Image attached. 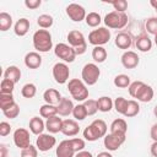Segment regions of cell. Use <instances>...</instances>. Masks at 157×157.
Here are the masks:
<instances>
[{
    "label": "cell",
    "mask_w": 157,
    "mask_h": 157,
    "mask_svg": "<svg viewBox=\"0 0 157 157\" xmlns=\"http://www.w3.org/2000/svg\"><path fill=\"white\" fill-rule=\"evenodd\" d=\"M107 130H108V126L105 121L102 119H96L87 128H85L83 137L87 141H96L101 137H104L107 135Z\"/></svg>",
    "instance_id": "1"
},
{
    "label": "cell",
    "mask_w": 157,
    "mask_h": 157,
    "mask_svg": "<svg viewBox=\"0 0 157 157\" xmlns=\"http://www.w3.org/2000/svg\"><path fill=\"white\" fill-rule=\"evenodd\" d=\"M33 47L39 53H47L53 48L52 34L47 29H38L33 34Z\"/></svg>",
    "instance_id": "2"
},
{
    "label": "cell",
    "mask_w": 157,
    "mask_h": 157,
    "mask_svg": "<svg viewBox=\"0 0 157 157\" xmlns=\"http://www.w3.org/2000/svg\"><path fill=\"white\" fill-rule=\"evenodd\" d=\"M67 90L74 99L77 102H85L88 98V88L86 87V83L82 80L72 78L67 83Z\"/></svg>",
    "instance_id": "3"
},
{
    "label": "cell",
    "mask_w": 157,
    "mask_h": 157,
    "mask_svg": "<svg viewBox=\"0 0 157 157\" xmlns=\"http://www.w3.org/2000/svg\"><path fill=\"white\" fill-rule=\"evenodd\" d=\"M104 23L108 28L121 29L128 23V15L125 12L112 11V12H109L104 16Z\"/></svg>",
    "instance_id": "4"
},
{
    "label": "cell",
    "mask_w": 157,
    "mask_h": 157,
    "mask_svg": "<svg viewBox=\"0 0 157 157\" xmlns=\"http://www.w3.org/2000/svg\"><path fill=\"white\" fill-rule=\"evenodd\" d=\"M110 39V32L107 27H98L93 29L88 34V43L94 47H102L107 44Z\"/></svg>",
    "instance_id": "5"
},
{
    "label": "cell",
    "mask_w": 157,
    "mask_h": 157,
    "mask_svg": "<svg viewBox=\"0 0 157 157\" xmlns=\"http://www.w3.org/2000/svg\"><path fill=\"white\" fill-rule=\"evenodd\" d=\"M99 76H101V70H99V67H98L96 64L88 63V64H86V65L82 67L81 77H82V81H83L86 85L92 86V85L97 83Z\"/></svg>",
    "instance_id": "6"
},
{
    "label": "cell",
    "mask_w": 157,
    "mask_h": 157,
    "mask_svg": "<svg viewBox=\"0 0 157 157\" xmlns=\"http://www.w3.org/2000/svg\"><path fill=\"white\" fill-rule=\"evenodd\" d=\"M54 54L64 60L65 63H72L76 58V53H75V49L69 45V44H65V43H58L55 47H54Z\"/></svg>",
    "instance_id": "7"
},
{
    "label": "cell",
    "mask_w": 157,
    "mask_h": 157,
    "mask_svg": "<svg viewBox=\"0 0 157 157\" xmlns=\"http://www.w3.org/2000/svg\"><path fill=\"white\" fill-rule=\"evenodd\" d=\"M69 76H70V70L65 63H56L53 66V77L58 83L60 85L66 83Z\"/></svg>",
    "instance_id": "8"
},
{
    "label": "cell",
    "mask_w": 157,
    "mask_h": 157,
    "mask_svg": "<svg viewBox=\"0 0 157 157\" xmlns=\"http://www.w3.org/2000/svg\"><path fill=\"white\" fill-rule=\"evenodd\" d=\"M125 135H120V134H108L104 136L103 144L104 147L108 151H117L124 142H125Z\"/></svg>",
    "instance_id": "9"
},
{
    "label": "cell",
    "mask_w": 157,
    "mask_h": 157,
    "mask_svg": "<svg viewBox=\"0 0 157 157\" xmlns=\"http://www.w3.org/2000/svg\"><path fill=\"white\" fill-rule=\"evenodd\" d=\"M29 140H31V137H29L28 130H26L23 128H18V129L15 130V132H13V142L18 148L23 150V148L28 147L31 145Z\"/></svg>",
    "instance_id": "10"
},
{
    "label": "cell",
    "mask_w": 157,
    "mask_h": 157,
    "mask_svg": "<svg viewBox=\"0 0 157 157\" xmlns=\"http://www.w3.org/2000/svg\"><path fill=\"white\" fill-rule=\"evenodd\" d=\"M37 148L42 152H47L50 148H53L56 144V139L52 134H40L37 137Z\"/></svg>",
    "instance_id": "11"
},
{
    "label": "cell",
    "mask_w": 157,
    "mask_h": 157,
    "mask_svg": "<svg viewBox=\"0 0 157 157\" xmlns=\"http://www.w3.org/2000/svg\"><path fill=\"white\" fill-rule=\"evenodd\" d=\"M66 15L72 20L74 22H81L86 18V11L85 9L78 4H70L66 6Z\"/></svg>",
    "instance_id": "12"
},
{
    "label": "cell",
    "mask_w": 157,
    "mask_h": 157,
    "mask_svg": "<svg viewBox=\"0 0 157 157\" xmlns=\"http://www.w3.org/2000/svg\"><path fill=\"white\" fill-rule=\"evenodd\" d=\"M67 42H69V45H71L74 49L83 47V45H87L85 36L82 34V32L76 31V29H72V31H70L67 33Z\"/></svg>",
    "instance_id": "13"
},
{
    "label": "cell",
    "mask_w": 157,
    "mask_h": 157,
    "mask_svg": "<svg viewBox=\"0 0 157 157\" xmlns=\"http://www.w3.org/2000/svg\"><path fill=\"white\" fill-rule=\"evenodd\" d=\"M139 56L135 52L132 50H126L123 55H121V64L125 69H135L139 65Z\"/></svg>",
    "instance_id": "14"
},
{
    "label": "cell",
    "mask_w": 157,
    "mask_h": 157,
    "mask_svg": "<svg viewBox=\"0 0 157 157\" xmlns=\"http://www.w3.org/2000/svg\"><path fill=\"white\" fill-rule=\"evenodd\" d=\"M56 157H75V150L72 148V145L70 140H63L58 147H56Z\"/></svg>",
    "instance_id": "15"
},
{
    "label": "cell",
    "mask_w": 157,
    "mask_h": 157,
    "mask_svg": "<svg viewBox=\"0 0 157 157\" xmlns=\"http://www.w3.org/2000/svg\"><path fill=\"white\" fill-rule=\"evenodd\" d=\"M80 131V126L77 124L76 120L74 119H66L63 121V128H61V132L65 136H75L77 135Z\"/></svg>",
    "instance_id": "16"
},
{
    "label": "cell",
    "mask_w": 157,
    "mask_h": 157,
    "mask_svg": "<svg viewBox=\"0 0 157 157\" xmlns=\"http://www.w3.org/2000/svg\"><path fill=\"white\" fill-rule=\"evenodd\" d=\"M61 94L58 90L55 88H48L44 91L43 93V99L45 101L47 104H52V105H58L59 102L61 101Z\"/></svg>",
    "instance_id": "17"
},
{
    "label": "cell",
    "mask_w": 157,
    "mask_h": 157,
    "mask_svg": "<svg viewBox=\"0 0 157 157\" xmlns=\"http://www.w3.org/2000/svg\"><path fill=\"white\" fill-rule=\"evenodd\" d=\"M74 103L71 99L66 98V97H63L61 101L59 102V104L56 105L58 108V114L61 115V117H67L70 114H72V110H74Z\"/></svg>",
    "instance_id": "18"
},
{
    "label": "cell",
    "mask_w": 157,
    "mask_h": 157,
    "mask_svg": "<svg viewBox=\"0 0 157 157\" xmlns=\"http://www.w3.org/2000/svg\"><path fill=\"white\" fill-rule=\"evenodd\" d=\"M25 65L28 69H38L42 65V56L37 52H29L25 56Z\"/></svg>",
    "instance_id": "19"
},
{
    "label": "cell",
    "mask_w": 157,
    "mask_h": 157,
    "mask_svg": "<svg viewBox=\"0 0 157 157\" xmlns=\"http://www.w3.org/2000/svg\"><path fill=\"white\" fill-rule=\"evenodd\" d=\"M153 94H155L153 88H152L151 86H148V85L144 83V85H142V87L139 90L137 94L135 96V98H137V101H140V102L147 103V102H151V101H152Z\"/></svg>",
    "instance_id": "20"
},
{
    "label": "cell",
    "mask_w": 157,
    "mask_h": 157,
    "mask_svg": "<svg viewBox=\"0 0 157 157\" xmlns=\"http://www.w3.org/2000/svg\"><path fill=\"white\" fill-rule=\"evenodd\" d=\"M63 119L59 118L58 115L55 117H52L49 119H47L45 121V129L50 132V134H56L59 131H61V128H63Z\"/></svg>",
    "instance_id": "21"
},
{
    "label": "cell",
    "mask_w": 157,
    "mask_h": 157,
    "mask_svg": "<svg viewBox=\"0 0 157 157\" xmlns=\"http://www.w3.org/2000/svg\"><path fill=\"white\" fill-rule=\"evenodd\" d=\"M132 44V38L126 32H120L115 37V45L119 49H129Z\"/></svg>",
    "instance_id": "22"
},
{
    "label": "cell",
    "mask_w": 157,
    "mask_h": 157,
    "mask_svg": "<svg viewBox=\"0 0 157 157\" xmlns=\"http://www.w3.org/2000/svg\"><path fill=\"white\" fill-rule=\"evenodd\" d=\"M135 45H136V48H137L140 52L146 53V52H150V50H151V48H152V40L150 39V37H148L147 34L142 33V34H140V36L136 38Z\"/></svg>",
    "instance_id": "23"
},
{
    "label": "cell",
    "mask_w": 157,
    "mask_h": 157,
    "mask_svg": "<svg viewBox=\"0 0 157 157\" xmlns=\"http://www.w3.org/2000/svg\"><path fill=\"white\" fill-rule=\"evenodd\" d=\"M128 131V124L124 119L118 118L112 121L110 124V132L112 134H120V135H126Z\"/></svg>",
    "instance_id": "24"
},
{
    "label": "cell",
    "mask_w": 157,
    "mask_h": 157,
    "mask_svg": "<svg viewBox=\"0 0 157 157\" xmlns=\"http://www.w3.org/2000/svg\"><path fill=\"white\" fill-rule=\"evenodd\" d=\"M45 129V123L39 117H33L29 120V130L34 135H40L43 134V130Z\"/></svg>",
    "instance_id": "25"
},
{
    "label": "cell",
    "mask_w": 157,
    "mask_h": 157,
    "mask_svg": "<svg viewBox=\"0 0 157 157\" xmlns=\"http://www.w3.org/2000/svg\"><path fill=\"white\" fill-rule=\"evenodd\" d=\"M28 29H29V21L27 18H20L15 23V26H13V32L18 37L26 36L27 32H28Z\"/></svg>",
    "instance_id": "26"
},
{
    "label": "cell",
    "mask_w": 157,
    "mask_h": 157,
    "mask_svg": "<svg viewBox=\"0 0 157 157\" xmlns=\"http://www.w3.org/2000/svg\"><path fill=\"white\" fill-rule=\"evenodd\" d=\"M4 78H7V80H10V81L17 83V82L20 81V78H21V70H20L17 66L11 65V66H9V67L5 70V72H4Z\"/></svg>",
    "instance_id": "27"
},
{
    "label": "cell",
    "mask_w": 157,
    "mask_h": 157,
    "mask_svg": "<svg viewBox=\"0 0 157 157\" xmlns=\"http://www.w3.org/2000/svg\"><path fill=\"white\" fill-rule=\"evenodd\" d=\"M97 104H98V110H101L103 113L110 112V109L114 107V102L112 101L110 97H107V96H103V97L98 98Z\"/></svg>",
    "instance_id": "28"
},
{
    "label": "cell",
    "mask_w": 157,
    "mask_h": 157,
    "mask_svg": "<svg viewBox=\"0 0 157 157\" xmlns=\"http://www.w3.org/2000/svg\"><path fill=\"white\" fill-rule=\"evenodd\" d=\"M39 114H40V117L49 119V118L55 117L58 114V108H56V105H52V104L45 103L39 108Z\"/></svg>",
    "instance_id": "29"
},
{
    "label": "cell",
    "mask_w": 157,
    "mask_h": 157,
    "mask_svg": "<svg viewBox=\"0 0 157 157\" xmlns=\"http://www.w3.org/2000/svg\"><path fill=\"white\" fill-rule=\"evenodd\" d=\"M107 50L103 47H94L92 49V59L96 63H103L107 59Z\"/></svg>",
    "instance_id": "30"
},
{
    "label": "cell",
    "mask_w": 157,
    "mask_h": 157,
    "mask_svg": "<svg viewBox=\"0 0 157 157\" xmlns=\"http://www.w3.org/2000/svg\"><path fill=\"white\" fill-rule=\"evenodd\" d=\"M12 26V17L7 12H0V31L5 32Z\"/></svg>",
    "instance_id": "31"
},
{
    "label": "cell",
    "mask_w": 157,
    "mask_h": 157,
    "mask_svg": "<svg viewBox=\"0 0 157 157\" xmlns=\"http://www.w3.org/2000/svg\"><path fill=\"white\" fill-rule=\"evenodd\" d=\"M139 113H140V105H139V103L136 101H134V99L129 101L128 102V108H126L124 115L126 118H132V117L137 115Z\"/></svg>",
    "instance_id": "32"
},
{
    "label": "cell",
    "mask_w": 157,
    "mask_h": 157,
    "mask_svg": "<svg viewBox=\"0 0 157 157\" xmlns=\"http://www.w3.org/2000/svg\"><path fill=\"white\" fill-rule=\"evenodd\" d=\"M13 103H16V102H15V99H13L12 93H11V94L0 93V108H1L2 112L6 110L7 108H10Z\"/></svg>",
    "instance_id": "33"
},
{
    "label": "cell",
    "mask_w": 157,
    "mask_h": 157,
    "mask_svg": "<svg viewBox=\"0 0 157 157\" xmlns=\"http://www.w3.org/2000/svg\"><path fill=\"white\" fill-rule=\"evenodd\" d=\"M53 22H54L53 17L50 15H47V13H43V15H40L37 18V23H38V26L42 29H47V28L52 27L53 26Z\"/></svg>",
    "instance_id": "34"
},
{
    "label": "cell",
    "mask_w": 157,
    "mask_h": 157,
    "mask_svg": "<svg viewBox=\"0 0 157 157\" xmlns=\"http://www.w3.org/2000/svg\"><path fill=\"white\" fill-rule=\"evenodd\" d=\"M85 20H86L87 26H90V27H98L101 21H102V17L97 12H90V13H87Z\"/></svg>",
    "instance_id": "35"
},
{
    "label": "cell",
    "mask_w": 157,
    "mask_h": 157,
    "mask_svg": "<svg viewBox=\"0 0 157 157\" xmlns=\"http://www.w3.org/2000/svg\"><path fill=\"white\" fill-rule=\"evenodd\" d=\"M128 99L126 98H124V97H118V98H115V101H114V109L117 110V113H119V114H125V110H126V108H128Z\"/></svg>",
    "instance_id": "36"
},
{
    "label": "cell",
    "mask_w": 157,
    "mask_h": 157,
    "mask_svg": "<svg viewBox=\"0 0 157 157\" xmlns=\"http://www.w3.org/2000/svg\"><path fill=\"white\" fill-rule=\"evenodd\" d=\"M130 77L128 75H124V74H120V75H117L114 77V85L119 88H125V87H129L130 86Z\"/></svg>",
    "instance_id": "37"
},
{
    "label": "cell",
    "mask_w": 157,
    "mask_h": 157,
    "mask_svg": "<svg viewBox=\"0 0 157 157\" xmlns=\"http://www.w3.org/2000/svg\"><path fill=\"white\" fill-rule=\"evenodd\" d=\"M36 93H37V87L34 83H26L21 90V94L25 98H33Z\"/></svg>",
    "instance_id": "38"
},
{
    "label": "cell",
    "mask_w": 157,
    "mask_h": 157,
    "mask_svg": "<svg viewBox=\"0 0 157 157\" xmlns=\"http://www.w3.org/2000/svg\"><path fill=\"white\" fill-rule=\"evenodd\" d=\"M72 115H74V118L76 120H83L88 115L85 104H77V105H75L74 107V110H72Z\"/></svg>",
    "instance_id": "39"
},
{
    "label": "cell",
    "mask_w": 157,
    "mask_h": 157,
    "mask_svg": "<svg viewBox=\"0 0 157 157\" xmlns=\"http://www.w3.org/2000/svg\"><path fill=\"white\" fill-rule=\"evenodd\" d=\"M13 88H15V82H12L7 78H4L0 83V93L11 94L13 92Z\"/></svg>",
    "instance_id": "40"
},
{
    "label": "cell",
    "mask_w": 157,
    "mask_h": 157,
    "mask_svg": "<svg viewBox=\"0 0 157 157\" xmlns=\"http://www.w3.org/2000/svg\"><path fill=\"white\" fill-rule=\"evenodd\" d=\"M145 28L150 34H157V17H150L145 22Z\"/></svg>",
    "instance_id": "41"
},
{
    "label": "cell",
    "mask_w": 157,
    "mask_h": 157,
    "mask_svg": "<svg viewBox=\"0 0 157 157\" xmlns=\"http://www.w3.org/2000/svg\"><path fill=\"white\" fill-rule=\"evenodd\" d=\"M83 104H85V107H86V110H87V114H88V115H94V114L98 112L97 101H94V99H86Z\"/></svg>",
    "instance_id": "42"
},
{
    "label": "cell",
    "mask_w": 157,
    "mask_h": 157,
    "mask_svg": "<svg viewBox=\"0 0 157 157\" xmlns=\"http://www.w3.org/2000/svg\"><path fill=\"white\" fill-rule=\"evenodd\" d=\"M2 113H4V115H5L6 118L15 119V118H17V115L20 114V107H18L17 103H13L10 108H7L6 110H4Z\"/></svg>",
    "instance_id": "43"
},
{
    "label": "cell",
    "mask_w": 157,
    "mask_h": 157,
    "mask_svg": "<svg viewBox=\"0 0 157 157\" xmlns=\"http://www.w3.org/2000/svg\"><path fill=\"white\" fill-rule=\"evenodd\" d=\"M38 156V148L33 145H29L28 147L21 150V157H37Z\"/></svg>",
    "instance_id": "44"
},
{
    "label": "cell",
    "mask_w": 157,
    "mask_h": 157,
    "mask_svg": "<svg viewBox=\"0 0 157 157\" xmlns=\"http://www.w3.org/2000/svg\"><path fill=\"white\" fill-rule=\"evenodd\" d=\"M110 4L113 5L114 11H118V12H125V10L128 9L126 0H114V1H110Z\"/></svg>",
    "instance_id": "45"
},
{
    "label": "cell",
    "mask_w": 157,
    "mask_h": 157,
    "mask_svg": "<svg viewBox=\"0 0 157 157\" xmlns=\"http://www.w3.org/2000/svg\"><path fill=\"white\" fill-rule=\"evenodd\" d=\"M70 142L72 145V148L75 150V152H81L85 148V140L80 139V137H75V139H70Z\"/></svg>",
    "instance_id": "46"
},
{
    "label": "cell",
    "mask_w": 157,
    "mask_h": 157,
    "mask_svg": "<svg viewBox=\"0 0 157 157\" xmlns=\"http://www.w3.org/2000/svg\"><path fill=\"white\" fill-rule=\"evenodd\" d=\"M142 85H144L142 81H134V82H131L130 86L128 87V90H129V94H130L131 97L135 98V96L137 94V92H139V90L142 87Z\"/></svg>",
    "instance_id": "47"
},
{
    "label": "cell",
    "mask_w": 157,
    "mask_h": 157,
    "mask_svg": "<svg viewBox=\"0 0 157 157\" xmlns=\"http://www.w3.org/2000/svg\"><path fill=\"white\" fill-rule=\"evenodd\" d=\"M10 131H11L10 124L6 123V121H1V123H0V135H1V136H6V135L10 134Z\"/></svg>",
    "instance_id": "48"
},
{
    "label": "cell",
    "mask_w": 157,
    "mask_h": 157,
    "mask_svg": "<svg viewBox=\"0 0 157 157\" xmlns=\"http://www.w3.org/2000/svg\"><path fill=\"white\" fill-rule=\"evenodd\" d=\"M40 4H42L40 0H26V1H25L26 7H28V9H31V10H34V9L39 7Z\"/></svg>",
    "instance_id": "49"
},
{
    "label": "cell",
    "mask_w": 157,
    "mask_h": 157,
    "mask_svg": "<svg viewBox=\"0 0 157 157\" xmlns=\"http://www.w3.org/2000/svg\"><path fill=\"white\" fill-rule=\"evenodd\" d=\"M150 135H151V139L153 141H157V124H153L152 125L151 131H150Z\"/></svg>",
    "instance_id": "50"
},
{
    "label": "cell",
    "mask_w": 157,
    "mask_h": 157,
    "mask_svg": "<svg viewBox=\"0 0 157 157\" xmlns=\"http://www.w3.org/2000/svg\"><path fill=\"white\" fill-rule=\"evenodd\" d=\"M75 157H93V156H92L91 152L83 150V151H81V152H77V153L75 155Z\"/></svg>",
    "instance_id": "51"
},
{
    "label": "cell",
    "mask_w": 157,
    "mask_h": 157,
    "mask_svg": "<svg viewBox=\"0 0 157 157\" xmlns=\"http://www.w3.org/2000/svg\"><path fill=\"white\" fill-rule=\"evenodd\" d=\"M151 155L153 157H157V141H153V144L151 145Z\"/></svg>",
    "instance_id": "52"
},
{
    "label": "cell",
    "mask_w": 157,
    "mask_h": 157,
    "mask_svg": "<svg viewBox=\"0 0 157 157\" xmlns=\"http://www.w3.org/2000/svg\"><path fill=\"white\" fill-rule=\"evenodd\" d=\"M97 157H113V156H112V153L109 151H103V152H99L97 155Z\"/></svg>",
    "instance_id": "53"
},
{
    "label": "cell",
    "mask_w": 157,
    "mask_h": 157,
    "mask_svg": "<svg viewBox=\"0 0 157 157\" xmlns=\"http://www.w3.org/2000/svg\"><path fill=\"white\" fill-rule=\"evenodd\" d=\"M0 150H1V155H0V157H6V153H7V148H6V146H5V145H1V146H0Z\"/></svg>",
    "instance_id": "54"
},
{
    "label": "cell",
    "mask_w": 157,
    "mask_h": 157,
    "mask_svg": "<svg viewBox=\"0 0 157 157\" xmlns=\"http://www.w3.org/2000/svg\"><path fill=\"white\" fill-rule=\"evenodd\" d=\"M150 5H151V6L155 9V11L157 12V0H151V1H150Z\"/></svg>",
    "instance_id": "55"
},
{
    "label": "cell",
    "mask_w": 157,
    "mask_h": 157,
    "mask_svg": "<svg viewBox=\"0 0 157 157\" xmlns=\"http://www.w3.org/2000/svg\"><path fill=\"white\" fill-rule=\"evenodd\" d=\"M153 114L156 115V118H157V104H156V107L153 108Z\"/></svg>",
    "instance_id": "56"
},
{
    "label": "cell",
    "mask_w": 157,
    "mask_h": 157,
    "mask_svg": "<svg viewBox=\"0 0 157 157\" xmlns=\"http://www.w3.org/2000/svg\"><path fill=\"white\" fill-rule=\"evenodd\" d=\"M155 43H156V45H157V34L155 36Z\"/></svg>",
    "instance_id": "57"
}]
</instances>
